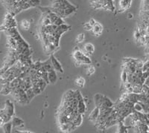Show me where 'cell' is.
Here are the masks:
<instances>
[{
  "mask_svg": "<svg viewBox=\"0 0 149 133\" xmlns=\"http://www.w3.org/2000/svg\"><path fill=\"white\" fill-rule=\"evenodd\" d=\"M50 61H51V63L52 65L53 68L55 71H58L60 73H63V69L61 66V63L58 62V60L54 57V56L53 54H52L51 57H50Z\"/></svg>",
  "mask_w": 149,
  "mask_h": 133,
  "instance_id": "1",
  "label": "cell"
},
{
  "mask_svg": "<svg viewBox=\"0 0 149 133\" xmlns=\"http://www.w3.org/2000/svg\"><path fill=\"white\" fill-rule=\"evenodd\" d=\"M132 0H120L119 2V12H123L128 9L131 5Z\"/></svg>",
  "mask_w": 149,
  "mask_h": 133,
  "instance_id": "2",
  "label": "cell"
},
{
  "mask_svg": "<svg viewBox=\"0 0 149 133\" xmlns=\"http://www.w3.org/2000/svg\"><path fill=\"white\" fill-rule=\"evenodd\" d=\"M91 30L92 32L93 33V34H95V36H99L101 35L102 30H103V27L98 22H95V25H93V28H92Z\"/></svg>",
  "mask_w": 149,
  "mask_h": 133,
  "instance_id": "3",
  "label": "cell"
},
{
  "mask_svg": "<svg viewBox=\"0 0 149 133\" xmlns=\"http://www.w3.org/2000/svg\"><path fill=\"white\" fill-rule=\"evenodd\" d=\"M99 114H100V110H99V107H95L94 109L92 111V112L90 113V115H89V120L91 121H94L97 120V118L99 116Z\"/></svg>",
  "mask_w": 149,
  "mask_h": 133,
  "instance_id": "4",
  "label": "cell"
},
{
  "mask_svg": "<svg viewBox=\"0 0 149 133\" xmlns=\"http://www.w3.org/2000/svg\"><path fill=\"white\" fill-rule=\"evenodd\" d=\"M84 56L85 54H83V53H82L80 50H78V48L75 49L74 52H73V58L74 59V61H79V62H81L82 60L84 57Z\"/></svg>",
  "mask_w": 149,
  "mask_h": 133,
  "instance_id": "5",
  "label": "cell"
},
{
  "mask_svg": "<svg viewBox=\"0 0 149 133\" xmlns=\"http://www.w3.org/2000/svg\"><path fill=\"white\" fill-rule=\"evenodd\" d=\"M5 112L7 113L8 115H10V117L13 116L14 115V105L11 102H10L9 100H8L6 102V106H5Z\"/></svg>",
  "mask_w": 149,
  "mask_h": 133,
  "instance_id": "6",
  "label": "cell"
},
{
  "mask_svg": "<svg viewBox=\"0 0 149 133\" xmlns=\"http://www.w3.org/2000/svg\"><path fill=\"white\" fill-rule=\"evenodd\" d=\"M48 78H49V81L50 83L54 84L56 83L58 78H57V74H56V71L54 69L48 71Z\"/></svg>",
  "mask_w": 149,
  "mask_h": 133,
  "instance_id": "7",
  "label": "cell"
},
{
  "mask_svg": "<svg viewBox=\"0 0 149 133\" xmlns=\"http://www.w3.org/2000/svg\"><path fill=\"white\" fill-rule=\"evenodd\" d=\"M78 112L81 115H83L84 113L86 112V103H85V100L84 98L78 100Z\"/></svg>",
  "mask_w": 149,
  "mask_h": 133,
  "instance_id": "8",
  "label": "cell"
},
{
  "mask_svg": "<svg viewBox=\"0 0 149 133\" xmlns=\"http://www.w3.org/2000/svg\"><path fill=\"white\" fill-rule=\"evenodd\" d=\"M11 122L14 128H16V127H22L24 126L23 121L21 120L20 118H17V117H14Z\"/></svg>",
  "mask_w": 149,
  "mask_h": 133,
  "instance_id": "9",
  "label": "cell"
},
{
  "mask_svg": "<svg viewBox=\"0 0 149 133\" xmlns=\"http://www.w3.org/2000/svg\"><path fill=\"white\" fill-rule=\"evenodd\" d=\"M104 95L101 94H96L94 97V99H95V106L97 107H100L102 104V102H103L104 100Z\"/></svg>",
  "mask_w": 149,
  "mask_h": 133,
  "instance_id": "10",
  "label": "cell"
},
{
  "mask_svg": "<svg viewBox=\"0 0 149 133\" xmlns=\"http://www.w3.org/2000/svg\"><path fill=\"white\" fill-rule=\"evenodd\" d=\"M101 106H104V107H108V108H112L114 106V103L109 99L107 97H104L103 102H102V104ZM100 106V107H101Z\"/></svg>",
  "mask_w": 149,
  "mask_h": 133,
  "instance_id": "11",
  "label": "cell"
},
{
  "mask_svg": "<svg viewBox=\"0 0 149 133\" xmlns=\"http://www.w3.org/2000/svg\"><path fill=\"white\" fill-rule=\"evenodd\" d=\"M84 50L86 53H88V54H91L94 52V51H95V47H94V46H93V44L86 43L85 44V46H84Z\"/></svg>",
  "mask_w": 149,
  "mask_h": 133,
  "instance_id": "12",
  "label": "cell"
},
{
  "mask_svg": "<svg viewBox=\"0 0 149 133\" xmlns=\"http://www.w3.org/2000/svg\"><path fill=\"white\" fill-rule=\"evenodd\" d=\"M37 84L39 86L40 89H41V91H43V90L46 89V86H47L48 83H46V81H45L44 80L42 79V78H38V81H37Z\"/></svg>",
  "mask_w": 149,
  "mask_h": 133,
  "instance_id": "13",
  "label": "cell"
},
{
  "mask_svg": "<svg viewBox=\"0 0 149 133\" xmlns=\"http://www.w3.org/2000/svg\"><path fill=\"white\" fill-rule=\"evenodd\" d=\"M3 130L5 132H11V130H12V127H13V125H12V122H6L3 124Z\"/></svg>",
  "mask_w": 149,
  "mask_h": 133,
  "instance_id": "14",
  "label": "cell"
},
{
  "mask_svg": "<svg viewBox=\"0 0 149 133\" xmlns=\"http://www.w3.org/2000/svg\"><path fill=\"white\" fill-rule=\"evenodd\" d=\"M51 19L46 14H43V17L42 19V26H48V25H52Z\"/></svg>",
  "mask_w": 149,
  "mask_h": 133,
  "instance_id": "15",
  "label": "cell"
},
{
  "mask_svg": "<svg viewBox=\"0 0 149 133\" xmlns=\"http://www.w3.org/2000/svg\"><path fill=\"white\" fill-rule=\"evenodd\" d=\"M74 83H75V84L78 86L82 88L84 87L85 85V79L84 78H82V77H78V78H77L76 79H75Z\"/></svg>",
  "mask_w": 149,
  "mask_h": 133,
  "instance_id": "16",
  "label": "cell"
},
{
  "mask_svg": "<svg viewBox=\"0 0 149 133\" xmlns=\"http://www.w3.org/2000/svg\"><path fill=\"white\" fill-rule=\"evenodd\" d=\"M142 91V85L134 84L133 85V92L136 94H140Z\"/></svg>",
  "mask_w": 149,
  "mask_h": 133,
  "instance_id": "17",
  "label": "cell"
},
{
  "mask_svg": "<svg viewBox=\"0 0 149 133\" xmlns=\"http://www.w3.org/2000/svg\"><path fill=\"white\" fill-rule=\"evenodd\" d=\"M26 94H27L28 99H29V101L31 100H32L33 98H34V96L36 95L35 93H34V91H33L32 88L28 89L26 91Z\"/></svg>",
  "mask_w": 149,
  "mask_h": 133,
  "instance_id": "18",
  "label": "cell"
},
{
  "mask_svg": "<svg viewBox=\"0 0 149 133\" xmlns=\"http://www.w3.org/2000/svg\"><path fill=\"white\" fill-rule=\"evenodd\" d=\"M127 78H128V73L123 69V71H122V74H121V80H122V83H127Z\"/></svg>",
  "mask_w": 149,
  "mask_h": 133,
  "instance_id": "19",
  "label": "cell"
},
{
  "mask_svg": "<svg viewBox=\"0 0 149 133\" xmlns=\"http://www.w3.org/2000/svg\"><path fill=\"white\" fill-rule=\"evenodd\" d=\"M95 71V69L94 66H89L88 68L86 69V75L90 76L93 74H94Z\"/></svg>",
  "mask_w": 149,
  "mask_h": 133,
  "instance_id": "20",
  "label": "cell"
},
{
  "mask_svg": "<svg viewBox=\"0 0 149 133\" xmlns=\"http://www.w3.org/2000/svg\"><path fill=\"white\" fill-rule=\"evenodd\" d=\"M21 26L25 30H29V28H30V22L27 20H22L21 22Z\"/></svg>",
  "mask_w": 149,
  "mask_h": 133,
  "instance_id": "21",
  "label": "cell"
},
{
  "mask_svg": "<svg viewBox=\"0 0 149 133\" xmlns=\"http://www.w3.org/2000/svg\"><path fill=\"white\" fill-rule=\"evenodd\" d=\"M85 39V35L84 34H80L77 36L76 37V42L78 43H81V42H83Z\"/></svg>",
  "mask_w": 149,
  "mask_h": 133,
  "instance_id": "22",
  "label": "cell"
},
{
  "mask_svg": "<svg viewBox=\"0 0 149 133\" xmlns=\"http://www.w3.org/2000/svg\"><path fill=\"white\" fill-rule=\"evenodd\" d=\"M148 69H149V60H147L143 63V66H142V72H144V71H148Z\"/></svg>",
  "mask_w": 149,
  "mask_h": 133,
  "instance_id": "23",
  "label": "cell"
},
{
  "mask_svg": "<svg viewBox=\"0 0 149 133\" xmlns=\"http://www.w3.org/2000/svg\"><path fill=\"white\" fill-rule=\"evenodd\" d=\"M143 63H144V62H142V61L139 60H136L135 65H136V69H142V66H143Z\"/></svg>",
  "mask_w": 149,
  "mask_h": 133,
  "instance_id": "24",
  "label": "cell"
},
{
  "mask_svg": "<svg viewBox=\"0 0 149 133\" xmlns=\"http://www.w3.org/2000/svg\"><path fill=\"white\" fill-rule=\"evenodd\" d=\"M92 25H90V23H85V25H84V28L86 29V30H92Z\"/></svg>",
  "mask_w": 149,
  "mask_h": 133,
  "instance_id": "25",
  "label": "cell"
},
{
  "mask_svg": "<svg viewBox=\"0 0 149 133\" xmlns=\"http://www.w3.org/2000/svg\"><path fill=\"white\" fill-rule=\"evenodd\" d=\"M5 123V119L3 118V117L2 115H0V126H3L4 123Z\"/></svg>",
  "mask_w": 149,
  "mask_h": 133,
  "instance_id": "26",
  "label": "cell"
},
{
  "mask_svg": "<svg viewBox=\"0 0 149 133\" xmlns=\"http://www.w3.org/2000/svg\"><path fill=\"white\" fill-rule=\"evenodd\" d=\"M95 22H95V19H90V22H89V23H90V25H92V27H93V25H95Z\"/></svg>",
  "mask_w": 149,
  "mask_h": 133,
  "instance_id": "27",
  "label": "cell"
},
{
  "mask_svg": "<svg viewBox=\"0 0 149 133\" xmlns=\"http://www.w3.org/2000/svg\"><path fill=\"white\" fill-rule=\"evenodd\" d=\"M142 5H149V0H143Z\"/></svg>",
  "mask_w": 149,
  "mask_h": 133,
  "instance_id": "28",
  "label": "cell"
},
{
  "mask_svg": "<svg viewBox=\"0 0 149 133\" xmlns=\"http://www.w3.org/2000/svg\"><path fill=\"white\" fill-rule=\"evenodd\" d=\"M128 17H129V18L131 19V18H132V17H133V16L131 15V14H128Z\"/></svg>",
  "mask_w": 149,
  "mask_h": 133,
  "instance_id": "29",
  "label": "cell"
},
{
  "mask_svg": "<svg viewBox=\"0 0 149 133\" xmlns=\"http://www.w3.org/2000/svg\"><path fill=\"white\" fill-rule=\"evenodd\" d=\"M147 112H149V108L148 109V110H147ZM147 112H146V113H147Z\"/></svg>",
  "mask_w": 149,
  "mask_h": 133,
  "instance_id": "30",
  "label": "cell"
}]
</instances>
